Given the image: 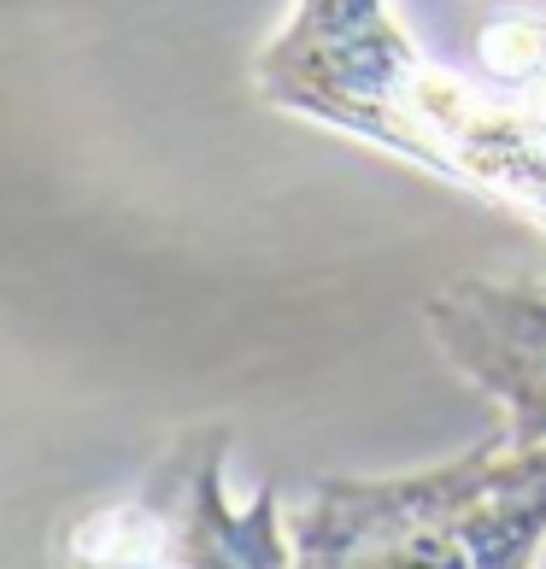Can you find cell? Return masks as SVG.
Returning <instances> with one entry per match:
<instances>
[{
	"instance_id": "1",
	"label": "cell",
	"mask_w": 546,
	"mask_h": 569,
	"mask_svg": "<svg viewBox=\"0 0 546 569\" xmlns=\"http://www.w3.org/2000/svg\"><path fill=\"white\" fill-rule=\"evenodd\" d=\"M254 89L265 107L347 130L546 229V136L440 66L394 0H294L254 59Z\"/></svg>"
},
{
	"instance_id": "2",
	"label": "cell",
	"mask_w": 546,
	"mask_h": 569,
	"mask_svg": "<svg viewBox=\"0 0 546 569\" xmlns=\"http://www.w3.org/2000/svg\"><path fill=\"white\" fill-rule=\"evenodd\" d=\"M546 440L506 429L417 476H329L294 517V569H535Z\"/></svg>"
},
{
	"instance_id": "3",
	"label": "cell",
	"mask_w": 546,
	"mask_h": 569,
	"mask_svg": "<svg viewBox=\"0 0 546 569\" xmlns=\"http://www.w3.org/2000/svg\"><path fill=\"white\" fill-rule=\"evenodd\" d=\"M229 429H182L130 493L77 511L53 540L59 569H294L277 488L224 493Z\"/></svg>"
},
{
	"instance_id": "4",
	"label": "cell",
	"mask_w": 546,
	"mask_h": 569,
	"mask_svg": "<svg viewBox=\"0 0 546 569\" xmlns=\"http://www.w3.org/2000/svg\"><path fill=\"white\" fill-rule=\"evenodd\" d=\"M447 365L506 417L512 440H546V293L453 277L424 306Z\"/></svg>"
},
{
	"instance_id": "5",
	"label": "cell",
	"mask_w": 546,
	"mask_h": 569,
	"mask_svg": "<svg viewBox=\"0 0 546 569\" xmlns=\"http://www.w3.org/2000/svg\"><path fill=\"white\" fill-rule=\"evenodd\" d=\"M512 107H517V112H523V118H529L535 130L546 136V66H540V77L529 82V89H523V94L512 100Z\"/></svg>"
}]
</instances>
